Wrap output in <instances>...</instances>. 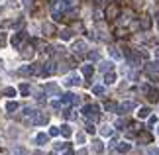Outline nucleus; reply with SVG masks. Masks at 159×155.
Instances as JSON below:
<instances>
[{
	"mask_svg": "<svg viewBox=\"0 0 159 155\" xmlns=\"http://www.w3.org/2000/svg\"><path fill=\"white\" fill-rule=\"evenodd\" d=\"M145 71L149 73V77H155L159 73V63H149L148 67H145Z\"/></svg>",
	"mask_w": 159,
	"mask_h": 155,
	"instance_id": "20e7f679",
	"label": "nucleus"
},
{
	"mask_svg": "<svg viewBox=\"0 0 159 155\" xmlns=\"http://www.w3.org/2000/svg\"><path fill=\"white\" fill-rule=\"evenodd\" d=\"M148 153H149V155H159V149H149Z\"/></svg>",
	"mask_w": 159,
	"mask_h": 155,
	"instance_id": "b1692460",
	"label": "nucleus"
},
{
	"mask_svg": "<svg viewBox=\"0 0 159 155\" xmlns=\"http://www.w3.org/2000/svg\"><path fill=\"white\" fill-rule=\"evenodd\" d=\"M57 134H59L57 128H51V130H49V135H57Z\"/></svg>",
	"mask_w": 159,
	"mask_h": 155,
	"instance_id": "4be33fe9",
	"label": "nucleus"
},
{
	"mask_svg": "<svg viewBox=\"0 0 159 155\" xmlns=\"http://www.w3.org/2000/svg\"><path fill=\"white\" fill-rule=\"evenodd\" d=\"M106 108H108V110H114L116 104H114V102H106Z\"/></svg>",
	"mask_w": 159,
	"mask_h": 155,
	"instance_id": "412c9836",
	"label": "nucleus"
},
{
	"mask_svg": "<svg viewBox=\"0 0 159 155\" xmlns=\"http://www.w3.org/2000/svg\"><path fill=\"white\" fill-rule=\"evenodd\" d=\"M45 2H47V0H35V4H39V6H41V4H45Z\"/></svg>",
	"mask_w": 159,
	"mask_h": 155,
	"instance_id": "393cba45",
	"label": "nucleus"
},
{
	"mask_svg": "<svg viewBox=\"0 0 159 155\" xmlns=\"http://www.w3.org/2000/svg\"><path fill=\"white\" fill-rule=\"evenodd\" d=\"M143 2H145V0H130V6H132L134 10H142L143 8Z\"/></svg>",
	"mask_w": 159,
	"mask_h": 155,
	"instance_id": "423d86ee",
	"label": "nucleus"
},
{
	"mask_svg": "<svg viewBox=\"0 0 159 155\" xmlns=\"http://www.w3.org/2000/svg\"><path fill=\"white\" fill-rule=\"evenodd\" d=\"M106 83H108V84L116 83V75H114V73H108V75H106Z\"/></svg>",
	"mask_w": 159,
	"mask_h": 155,
	"instance_id": "ddd939ff",
	"label": "nucleus"
},
{
	"mask_svg": "<svg viewBox=\"0 0 159 155\" xmlns=\"http://www.w3.org/2000/svg\"><path fill=\"white\" fill-rule=\"evenodd\" d=\"M65 135H71V128H67V126H63V130H61Z\"/></svg>",
	"mask_w": 159,
	"mask_h": 155,
	"instance_id": "6ab92c4d",
	"label": "nucleus"
},
{
	"mask_svg": "<svg viewBox=\"0 0 159 155\" xmlns=\"http://www.w3.org/2000/svg\"><path fill=\"white\" fill-rule=\"evenodd\" d=\"M24 38H26V35H24V34L20 32V34H18V35H16V38H14V39H12V43H14V45L18 47V45H20V41H22Z\"/></svg>",
	"mask_w": 159,
	"mask_h": 155,
	"instance_id": "9d476101",
	"label": "nucleus"
},
{
	"mask_svg": "<svg viewBox=\"0 0 159 155\" xmlns=\"http://www.w3.org/2000/svg\"><path fill=\"white\" fill-rule=\"evenodd\" d=\"M65 155H73V151H71V149H69V151H67V153H65Z\"/></svg>",
	"mask_w": 159,
	"mask_h": 155,
	"instance_id": "a878e982",
	"label": "nucleus"
},
{
	"mask_svg": "<svg viewBox=\"0 0 159 155\" xmlns=\"http://www.w3.org/2000/svg\"><path fill=\"white\" fill-rule=\"evenodd\" d=\"M22 55H24V57H26V59H30V57H32V55H34V47H32V45H28V47H26V51H24Z\"/></svg>",
	"mask_w": 159,
	"mask_h": 155,
	"instance_id": "9b49d317",
	"label": "nucleus"
},
{
	"mask_svg": "<svg viewBox=\"0 0 159 155\" xmlns=\"http://www.w3.org/2000/svg\"><path fill=\"white\" fill-rule=\"evenodd\" d=\"M83 73H84V75H87V77H90V75H93V67H90V65L83 67Z\"/></svg>",
	"mask_w": 159,
	"mask_h": 155,
	"instance_id": "2eb2a0df",
	"label": "nucleus"
},
{
	"mask_svg": "<svg viewBox=\"0 0 159 155\" xmlns=\"http://www.w3.org/2000/svg\"><path fill=\"white\" fill-rule=\"evenodd\" d=\"M132 106H134V104H132L130 100H128V102H124V104L120 106V114H126V112H128V110H130Z\"/></svg>",
	"mask_w": 159,
	"mask_h": 155,
	"instance_id": "6e6552de",
	"label": "nucleus"
},
{
	"mask_svg": "<svg viewBox=\"0 0 159 155\" xmlns=\"http://www.w3.org/2000/svg\"><path fill=\"white\" fill-rule=\"evenodd\" d=\"M120 14H122V8H120L118 2H110V4L106 6V10H104V18H106L108 22L116 20V18H120Z\"/></svg>",
	"mask_w": 159,
	"mask_h": 155,
	"instance_id": "f257e3e1",
	"label": "nucleus"
},
{
	"mask_svg": "<svg viewBox=\"0 0 159 155\" xmlns=\"http://www.w3.org/2000/svg\"><path fill=\"white\" fill-rule=\"evenodd\" d=\"M145 116H149V108H142V110H139V118H145Z\"/></svg>",
	"mask_w": 159,
	"mask_h": 155,
	"instance_id": "dca6fc26",
	"label": "nucleus"
},
{
	"mask_svg": "<svg viewBox=\"0 0 159 155\" xmlns=\"http://www.w3.org/2000/svg\"><path fill=\"white\" fill-rule=\"evenodd\" d=\"M47 2H53V4H55V2H57V0H47Z\"/></svg>",
	"mask_w": 159,
	"mask_h": 155,
	"instance_id": "bb28decb",
	"label": "nucleus"
},
{
	"mask_svg": "<svg viewBox=\"0 0 159 155\" xmlns=\"http://www.w3.org/2000/svg\"><path fill=\"white\" fill-rule=\"evenodd\" d=\"M130 147H132L130 144H120V145H118V151H120V153H126V151H130Z\"/></svg>",
	"mask_w": 159,
	"mask_h": 155,
	"instance_id": "f8f14e48",
	"label": "nucleus"
},
{
	"mask_svg": "<svg viewBox=\"0 0 159 155\" xmlns=\"http://www.w3.org/2000/svg\"><path fill=\"white\" fill-rule=\"evenodd\" d=\"M2 45H6V34L0 32V47H2Z\"/></svg>",
	"mask_w": 159,
	"mask_h": 155,
	"instance_id": "f3484780",
	"label": "nucleus"
},
{
	"mask_svg": "<svg viewBox=\"0 0 159 155\" xmlns=\"http://www.w3.org/2000/svg\"><path fill=\"white\" fill-rule=\"evenodd\" d=\"M38 141H39V144H43V141H45V135L39 134V135H38Z\"/></svg>",
	"mask_w": 159,
	"mask_h": 155,
	"instance_id": "5701e85b",
	"label": "nucleus"
},
{
	"mask_svg": "<svg viewBox=\"0 0 159 155\" xmlns=\"http://www.w3.org/2000/svg\"><path fill=\"white\" fill-rule=\"evenodd\" d=\"M138 139L142 141V144H151V139H153V135H151L149 132H138Z\"/></svg>",
	"mask_w": 159,
	"mask_h": 155,
	"instance_id": "7ed1b4c3",
	"label": "nucleus"
},
{
	"mask_svg": "<svg viewBox=\"0 0 159 155\" xmlns=\"http://www.w3.org/2000/svg\"><path fill=\"white\" fill-rule=\"evenodd\" d=\"M41 32H43L47 38H53V35L57 34V28H55L51 22H45V24H43V28H41Z\"/></svg>",
	"mask_w": 159,
	"mask_h": 155,
	"instance_id": "f03ea898",
	"label": "nucleus"
},
{
	"mask_svg": "<svg viewBox=\"0 0 159 155\" xmlns=\"http://www.w3.org/2000/svg\"><path fill=\"white\" fill-rule=\"evenodd\" d=\"M47 122V114H41L39 118H35V124H45Z\"/></svg>",
	"mask_w": 159,
	"mask_h": 155,
	"instance_id": "4468645a",
	"label": "nucleus"
},
{
	"mask_svg": "<svg viewBox=\"0 0 159 155\" xmlns=\"http://www.w3.org/2000/svg\"><path fill=\"white\" fill-rule=\"evenodd\" d=\"M14 110H18V104L16 102H8V104H6V112H14Z\"/></svg>",
	"mask_w": 159,
	"mask_h": 155,
	"instance_id": "1a4fd4ad",
	"label": "nucleus"
},
{
	"mask_svg": "<svg viewBox=\"0 0 159 155\" xmlns=\"http://www.w3.org/2000/svg\"><path fill=\"white\" fill-rule=\"evenodd\" d=\"M148 94H149V102H157L159 100V92L155 90V89H148Z\"/></svg>",
	"mask_w": 159,
	"mask_h": 155,
	"instance_id": "39448f33",
	"label": "nucleus"
},
{
	"mask_svg": "<svg viewBox=\"0 0 159 155\" xmlns=\"http://www.w3.org/2000/svg\"><path fill=\"white\" fill-rule=\"evenodd\" d=\"M20 92H22V94H28V92H30V89H28V84H24V86H20Z\"/></svg>",
	"mask_w": 159,
	"mask_h": 155,
	"instance_id": "a211bd4d",
	"label": "nucleus"
},
{
	"mask_svg": "<svg viewBox=\"0 0 159 155\" xmlns=\"http://www.w3.org/2000/svg\"><path fill=\"white\" fill-rule=\"evenodd\" d=\"M87 132L89 134H94V126H93V124H89V126H87Z\"/></svg>",
	"mask_w": 159,
	"mask_h": 155,
	"instance_id": "aec40b11",
	"label": "nucleus"
},
{
	"mask_svg": "<svg viewBox=\"0 0 159 155\" xmlns=\"http://www.w3.org/2000/svg\"><path fill=\"white\" fill-rule=\"evenodd\" d=\"M139 24H142V28H143V30H149V28H151V20H149V16H143Z\"/></svg>",
	"mask_w": 159,
	"mask_h": 155,
	"instance_id": "0eeeda50",
	"label": "nucleus"
}]
</instances>
